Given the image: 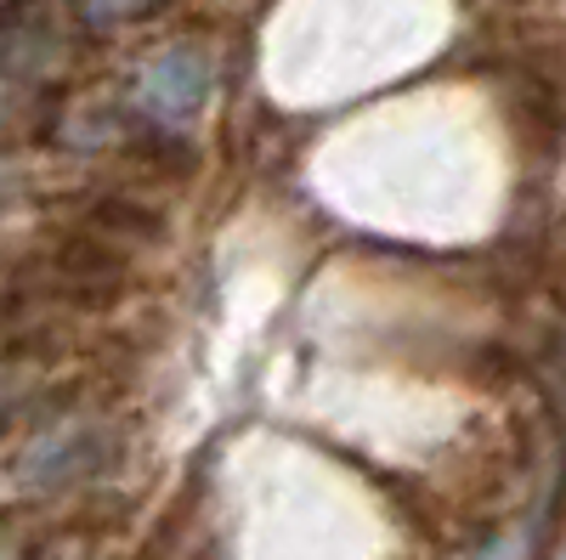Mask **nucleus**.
Returning <instances> with one entry per match:
<instances>
[{"label":"nucleus","instance_id":"1","mask_svg":"<svg viewBox=\"0 0 566 560\" xmlns=\"http://www.w3.org/2000/svg\"><path fill=\"white\" fill-rule=\"evenodd\" d=\"M210 85H216V68L199 45H170L165 57H154L136 80V103L148 119L159 125H187L205 103H210Z\"/></svg>","mask_w":566,"mask_h":560},{"label":"nucleus","instance_id":"2","mask_svg":"<svg viewBox=\"0 0 566 560\" xmlns=\"http://www.w3.org/2000/svg\"><path fill=\"white\" fill-rule=\"evenodd\" d=\"M85 18L91 23H119V18H136V12H148L154 0H80Z\"/></svg>","mask_w":566,"mask_h":560}]
</instances>
